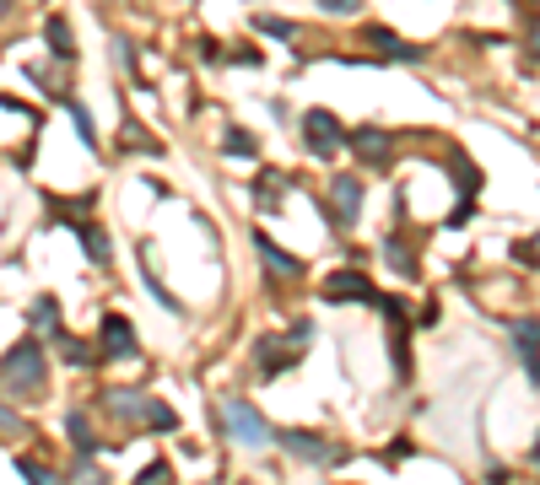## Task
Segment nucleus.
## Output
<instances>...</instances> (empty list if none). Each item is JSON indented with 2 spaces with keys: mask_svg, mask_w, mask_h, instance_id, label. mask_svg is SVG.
<instances>
[{
  "mask_svg": "<svg viewBox=\"0 0 540 485\" xmlns=\"http://www.w3.org/2000/svg\"><path fill=\"white\" fill-rule=\"evenodd\" d=\"M71 119H76V135H82V141H87V146H98V135H92V119H87V108H76V103H71Z\"/></svg>",
  "mask_w": 540,
  "mask_h": 485,
  "instance_id": "nucleus-24",
  "label": "nucleus"
},
{
  "mask_svg": "<svg viewBox=\"0 0 540 485\" xmlns=\"http://www.w3.org/2000/svg\"><path fill=\"white\" fill-rule=\"evenodd\" d=\"M384 259H389L400 275H417V259L405 254V243H400V238H389V243H384Z\"/></svg>",
  "mask_w": 540,
  "mask_h": 485,
  "instance_id": "nucleus-20",
  "label": "nucleus"
},
{
  "mask_svg": "<svg viewBox=\"0 0 540 485\" xmlns=\"http://www.w3.org/2000/svg\"><path fill=\"white\" fill-rule=\"evenodd\" d=\"M330 205H335V222H341V227H357V216H362V184L357 178H335L330 184Z\"/></svg>",
  "mask_w": 540,
  "mask_h": 485,
  "instance_id": "nucleus-6",
  "label": "nucleus"
},
{
  "mask_svg": "<svg viewBox=\"0 0 540 485\" xmlns=\"http://www.w3.org/2000/svg\"><path fill=\"white\" fill-rule=\"evenodd\" d=\"M227 152H233V157H254L259 146L249 141V135H243V129H227Z\"/></svg>",
  "mask_w": 540,
  "mask_h": 485,
  "instance_id": "nucleus-23",
  "label": "nucleus"
},
{
  "mask_svg": "<svg viewBox=\"0 0 540 485\" xmlns=\"http://www.w3.org/2000/svg\"><path fill=\"white\" fill-rule=\"evenodd\" d=\"M44 33H49V49H54V54H60V59H71V49H76V43H71V27H65V22H60V17H54V22H49V27H44Z\"/></svg>",
  "mask_w": 540,
  "mask_h": 485,
  "instance_id": "nucleus-17",
  "label": "nucleus"
},
{
  "mask_svg": "<svg viewBox=\"0 0 540 485\" xmlns=\"http://www.w3.org/2000/svg\"><path fill=\"white\" fill-rule=\"evenodd\" d=\"M65 432H71V442H76V453H82V458L98 448V437H92V421H87L82 410H71V415H65Z\"/></svg>",
  "mask_w": 540,
  "mask_h": 485,
  "instance_id": "nucleus-11",
  "label": "nucleus"
},
{
  "mask_svg": "<svg viewBox=\"0 0 540 485\" xmlns=\"http://www.w3.org/2000/svg\"><path fill=\"white\" fill-rule=\"evenodd\" d=\"M33 324L44 329V334H60L54 324H60V302L54 297H44V302H33Z\"/></svg>",
  "mask_w": 540,
  "mask_h": 485,
  "instance_id": "nucleus-19",
  "label": "nucleus"
},
{
  "mask_svg": "<svg viewBox=\"0 0 540 485\" xmlns=\"http://www.w3.org/2000/svg\"><path fill=\"white\" fill-rule=\"evenodd\" d=\"M17 432H22V421H17L6 404H0V437H17Z\"/></svg>",
  "mask_w": 540,
  "mask_h": 485,
  "instance_id": "nucleus-26",
  "label": "nucleus"
},
{
  "mask_svg": "<svg viewBox=\"0 0 540 485\" xmlns=\"http://www.w3.org/2000/svg\"><path fill=\"white\" fill-rule=\"evenodd\" d=\"M82 248L92 254V264H108V238L98 227H87V222H82Z\"/></svg>",
  "mask_w": 540,
  "mask_h": 485,
  "instance_id": "nucleus-18",
  "label": "nucleus"
},
{
  "mask_svg": "<svg viewBox=\"0 0 540 485\" xmlns=\"http://www.w3.org/2000/svg\"><path fill=\"white\" fill-rule=\"evenodd\" d=\"M352 146H357L368 162H384V157H389V135H384V129H373V124H362V129L352 135Z\"/></svg>",
  "mask_w": 540,
  "mask_h": 485,
  "instance_id": "nucleus-10",
  "label": "nucleus"
},
{
  "mask_svg": "<svg viewBox=\"0 0 540 485\" xmlns=\"http://www.w3.org/2000/svg\"><path fill=\"white\" fill-rule=\"evenodd\" d=\"M17 469H22L28 485H60V474H54L49 464H38V458H17Z\"/></svg>",
  "mask_w": 540,
  "mask_h": 485,
  "instance_id": "nucleus-15",
  "label": "nucleus"
},
{
  "mask_svg": "<svg viewBox=\"0 0 540 485\" xmlns=\"http://www.w3.org/2000/svg\"><path fill=\"white\" fill-rule=\"evenodd\" d=\"M373 43H378L384 54H394V59H422V49H417V43H400L394 33H373Z\"/></svg>",
  "mask_w": 540,
  "mask_h": 485,
  "instance_id": "nucleus-16",
  "label": "nucleus"
},
{
  "mask_svg": "<svg viewBox=\"0 0 540 485\" xmlns=\"http://www.w3.org/2000/svg\"><path fill=\"white\" fill-rule=\"evenodd\" d=\"M0 388H12V394H33V388H44V351H38L33 340L12 345V351L0 356Z\"/></svg>",
  "mask_w": 540,
  "mask_h": 485,
  "instance_id": "nucleus-1",
  "label": "nucleus"
},
{
  "mask_svg": "<svg viewBox=\"0 0 540 485\" xmlns=\"http://www.w3.org/2000/svg\"><path fill=\"white\" fill-rule=\"evenodd\" d=\"M141 415H147V426H152V432H173V426H179V415H173L168 404H157V399H147Z\"/></svg>",
  "mask_w": 540,
  "mask_h": 485,
  "instance_id": "nucleus-14",
  "label": "nucleus"
},
{
  "mask_svg": "<svg viewBox=\"0 0 540 485\" xmlns=\"http://www.w3.org/2000/svg\"><path fill=\"white\" fill-rule=\"evenodd\" d=\"M308 340H314V324H292L287 340H259V378H282L292 356L308 351Z\"/></svg>",
  "mask_w": 540,
  "mask_h": 485,
  "instance_id": "nucleus-2",
  "label": "nucleus"
},
{
  "mask_svg": "<svg viewBox=\"0 0 540 485\" xmlns=\"http://www.w3.org/2000/svg\"><path fill=\"white\" fill-rule=\"evenodd\" d=\"M254 254H259L270 270H276V275H298V270H303V259L282 254V248H276V238H265V232H254Z\"/></svg>",
  "mask_w": 540,
  "mask_h": 485,
  "instance_id": "nucleus-9",
  "label": "nucleus"
},
{
  "mask_svg": "<svg viewBox=\"0 0 540 485\" xmlns=\"http://www.w3.org/2000/svg\"><path fill=\"white\" fill-rule=\"evenodd\" d=\"M254 27H259V33H265V38H282V43H287V38H292V33H298V27H292V22H287V17H259V22H254Z\"/></svg>",
  "mask_w": 540,
  "mask_h": 485,
  "instance_id": "nucleus-22",
  "label": "nucleus"
},
{
  "mask_svg": "<svg viewBox=\"0 0 540 485\" xmlns=\"http://www.w3.org/2000/svg\"><path fill=\"white\" fill-rule=\"evenodd\" d=\"M103 404H108V410H119L124 421H130V415H141V410H147V399H135V394H119V388H114V394H108Z\"/></svg>",
  "mask_w": 540,
  "mask_h": 485,
  "instance_id": "nucleus-21",
  "label": "nucleus"
},
{
  "mask_svg": "<svg viewBox=\"0 0 540 485\" xmlns=\"http://www.w3.org/2000/svg\"><path fill=\"white\" fill-rule=\"evenodd\" d=\"M103 356H135V334H130V324L119 313L103 318Z\"/></svg>",
  "mask_w": 540,
  "mask_h": 485,
  "instance_id": "nucleus-8",
  "label": "nucleus"
},
{
  "mask_svg": "<svg viewBox=\"0 0 540 485\" xmlns=\"http://www.w3.org/2000/svg\"><path fill=\"white\" fill-rule=\"evenodd\" d=\"M0 17H6V0H0Z\"/></svg>",
  "mask_w": 540,
  "mask_h": 485,
  "instance_id": "nucleus-27",
  "label": "nucleus"
},
{
  "mask_svg": "<svg viewBox=\"0 0 540 485\" xmlns=\"http://www.w3.org/2000/svg\"><path fill=\"white\" fill-rule=\"evenodd\" d=\"M319 6H324V12H335V17H341V12H346V17H357V12H362V0H319Z\"/></svg>",
  "mask_w": 540,
  "mask_h": 485,
  "instance_id": "nucleus-25",
  "label": "nucleus"
},
{
  "mask_svg": "<svg viewBox=\"0 0 540 485\" xmlns=\"http://www.w3.org/2000/svg\"><path fill=\"white\" fill-rule=\"evenodd\" d=\"M513 345H519V367H524V378H535V324H529V318L513 324Z\"/></svg>",
  "mask_w": 540,
  "mask_h": 485,
  "instance_id": "nucleus-12",
  "label": "nucleus"
},
{
  "mask_svg": "<svg viewBox=\"0 0 540 485\" xmlns=\"http://www.w3.org/2000/svg\"><path fill=\"white\" fill-rule=\"evenodd\" d=\"M303 141H308L314 157H335V152L346 146V129L335 124L330 108H308V113H303Z\"/></svg>",
  "mask_w": 540,
  "mask_h": 485,
  "instance_id": "nucleus-3",
  "label": "nucleus"
},
{
  "mask_svg": "<svg viewBox=\"0 0 540 485\" xmlns=\"http://www.w3.org/2000/svg\"><path fill=\"white\" fill-rule=\"evenodd\" d=\"M222 426L238 437V442H249V448H259V442H270V426L259 421V410L254 404H243V399H233L227 410H222Z\"/></svg>",
  "mask_w": 540,
  "mask_h": 485,
  "instance_id": "nucleus-5",
  "label": "nucleus"
},
{
  "mask_svg": "<svg viewBox=\"0 0 540 485\" xmlns=\"http://www.w3.org/2000/svg\"><path fill=\"white\" fill-rule=\"evenodd\" d=\"M292 458H308V464H346V453L335 448L330 437H319V432H270Z\"/></svg>",
  "mask_w": 540,
  "mask_h": 485,
  "instance_id": "nucleus-4",
  "label": "nucleus"
},
{
  "mask_svg": "<svg viewBox=\"0 0 540 485\" xmlns=\"http://www.w3.org/2000/svg\"><path fill=\"white\" fill-rule=\"evenodd\" d=\"M130 485H173V464H168V458H152V464H147L141 474H135Z\"/></svg>",
  "mask_w": 540,
  "mask_h": 485,
  "instance_id": "nucleus-13",
  "label": "nucleus"
},
{
  "mask_svg": "<svg viewBox=\"0 0 540 485\" xmlns=\"http://www.w3.org/2000/svg\"><path fill=\"white\" fill-rule=\"evenodd\" d=\"M324 297H330V302H346V297H352V302H378V292L362 281L357 270H341V275H330V281H324Z\"/></svg>",
  "mask_w": 540,
  "mask_h": 485,
  "instance_id": "nucleus-7",
  "label": "nucleus"
}]
</instances>
